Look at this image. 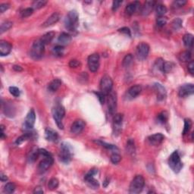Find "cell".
<instances>
[{
  "label": "cell",
  "instance_id": "obj_1",
  "mask_svg": "<svg viewBox=\"0 0 194 194\" xmlns=\"http://www.w3.org/2000/svg\"><path fill=\"white\" fill-rule=\"evenodd\" d=\"M79 16L76 11H71L65 19V27L69 31H74L76 30L77 25H78Z\"/></svg>",
  "mask_w": 194,
  "mask_h": 194
},
{
  "label": "cell",
  "instance_id": "obj_2",
  "mask_svg": "<svg viewBox=\"0 0 194 194\" xmlns=\"http://www.w3.org/2000/svg\"><path fill=\"white\" fill-rule=\"evenodd\" d=\"M45 51V45L40 40L34 41L30 49V56L35 60H39L43 56Z\"/></svg>",
  "mask_w": 194,
  "mask_h": 194
},
{
  "label": "cell",
  "instance_id": "obj_3",
  "mask_svg": "<svg viewBox=\"0 0 194 194\" xmlns=\"http://www.w3.org/2000/svg\"><path fill=\"white\" fill-rule=\"evenodd\" d=\"M145 185V180L142 175H136L130 184L129 192L130 193H139L143 189Z\"/></svg>",
  "mask_w": 194,
  "mask_h": 194
},
{
  "label": "cell",
  "instance_id": "obj_4",
  "mask_svg": "<svg viewBox=\"0 0 194 194\" xmlns=\"http://www.w3.org/2000/svg\"><path fill=\"white\" fill-rule=\"evenodd\" d=\"M169 167L175 173H179L183 168V163L181 162L180 155L178 151L173 152L168 159Z\"/></svg>",
  "mask_w": 194,
  "mask_h": 194
},
{
  "label": "cell",
  "instance_id": "obj_5",
  "mask_svg": "<svg viewBox=\"0 0 194 194\" xmlns=\"http://www.w3.org/2000/svg\"><path fill=\"white\" fill-rule=\"evenodd\" d=\"M65 108L62 105H57L52 108V116H53L54 120H55L58 128L62 130L64 128V125L62 124V119L65 117Z\"/></svg>",
  "mask_w": 194,
  "mask_h": 194
},
{
  "label": "cell",
  "instance_id": "obj_6",
  "mask_svg": "<svg viewBox=\"0 0 194 194\" xmlns=\"http://www.w3.org/2000/svg\"><path fill=\"white\" fill-rule=\"evenodd\" d=\"M72 148L68 143H62L59 153L60 160L68 164L72 159Z\"/></svg>",
  "mask_w": 194,
  "mask_h": 194
},
{
  "label": "cell",
  "instance_id": "obj_7",
  "mask_svg": "<svg viewBox=\"0 0 194 194\" xmlns=\"http://www.w3.org/2000/svg\"><path fill=\"white\" fill-rule=\"evenodd\" d=\"M107 97V102H108V112L111 115H115L117 110V102H118V98H117V93L115 91L111 90Z\"/></svg>",
  "mask_w": 194,
  "mask_h": 194
},
{
  "label": "cell",
  "instance_id": "obj_8",
  "mask_svg": "<svg viewBox=\"0 0 194 194\" xmlns=\"http://www.w3.org/2000/svg\"><path fill=\"white\" fill-rule=\"evenodd\" d=\"M113 87V81L108 75H105L102 77L100 81V92L105 96H107Z\"/></svg>",
  "mask_w": 194,
  "mask_h": 194
},
{
  "label": "cell",
  "instance_id": "obj_9",
  "mask_svg": "<svg viewBox=\"0 0 194 194\" xmlns=\"http://www.w3.org/2000/svg\"><path fill=\"white\" fill-rule=\"evenodd\" d=\"M98 173V170L96 168L91 169L84 177V181H86V184L90 187L91 189L97 190L99 188V181L94 178V176Z\"/></svg>",
  "mask_w": 194,
  "mask_h": 194
},
{
  "label": "cell",
  "instance_id": "obj_10",
  "mask_svg": "<svg viewBox=\"0 0 194 194\" xmlns=\"http://www.w3.org/2000/svg\"><path fill=\"white\" fill-rule=\"evenodd\" d=\"M150 46L146 43L142 42L136 46V57L140 61H143L148 57Z\"/></svg>",
  "mask_w": 194,
  "mask_h": 194
},
{
  "label": "cell",
  "instance_id": "obj_11",
  "mask_svg": "<svg viewBox=\"0 0 194 194\" xmlns=\"http://www.w3.org/2000/svg\"><path fill=\"white\" fill-rule=\"evenodd\" d=\"M53 158H52V155L43 157V159L40 162L38 165V168H37L39 173L43 174L44 172H46L52 166V164H53Z\"/></svg>",
  "mask_w": 194,
  "mask_h": 194
},
{
  "label": "cell",
  "instance_id": "obj_12",
  "mask_svg": "<svg viewBox=\"0 0 194 194\" xmlns=\"http://www.w3.org/2000/svg\"><path fill=\"white\" fill-rule=\"evenodd\" d=\"M99 55L97 53L92 54L88 57L87 63L89 69L92 72H97L99 68Z\"/></svg>",
  "mask_w": 194,
  "mask_h": 194
},
{
  "label": "cell",
  "instance_id": "obj_13",
  "mask_svg": "<svg viewBox=\"0 0 194 194\" xmlns=\"http://www.w3.org/2000/svg\"><path fill=\"white\" fill-rule=\"evenodd\" d=\"M36 120V114L34 109H30L28 114L27 115L25 121H24V129L25 130H31L34 126Z\"/></svg>",
  "mask_w": 194,
  "mask_h": 194
},
{
  "label": "cell",
  "instance_id": "obj_14",
  "mask_svg": "<svg viewBox=\"0 0 194 194\" xmlns=\"http://www.w3.org/2000/svg\"><path fill=\"white\" fill-rule=\"evenodd\" d=\"M194 93V86L192 83L184 84L179 88L178 95L181 98H186L192 95Z\"/></svg>",
  "mask_w": 194,
  "mask_h": 194
},
{
  "label": "cell",
  "instance_id": "obj_15",
  "mask_svg": "<svg viewBox=\"0 0 194 194\" xmlns=\"http://www.w3.org/2000/svg\"><path fill=\"white\" fill-rule=\"evenodd\" d=\"M85 126H86V124L81 119H78V120H76L74 123L71 125V132L74 134H80L83 129H84Z\"/></svg>",
  "mask_w": 194,
  "mask_h": 194
},
{
  "label": "cell",
  "instance_id": "obj_16",
  "mask_svg": "<svg viewBox=\"0 0 194 194\" xmlns=\"http://www.w3.org/2000/svg\"><path fill=\"white\" fill-rule=\"evenodd\" d=\"M123 118L124 115L120 113L115 114L113 117V128H114L115 133H119L122 130Z\"/></svg>",
  "mask_w": 194,
  "mask_h": 194
},
{
  "label": "cell",
  "instance_id": "obj_17",
  "mask_svg": "<svg viewBox=\"0 0 194 194\" xmlns=\"http://www.w3.org/2000/svg\"><path fill=\"white\" fill-rule=\"evenodd\" d=\"M156 2L155 1H146L144 3L141 9V15L143 16H147L153 12V9L156 6Z\"/></svg>",
  "mask_w": 194,
  "mask_h": 194
},
{
  "label": "cell",
  "instance_id": "obj_18",
  "mask_svg": "<svg viewBox=\"0 0 194 194\" xmlns=\"http://www.w3.org/2000/svg\"><path fill=\"white\" fill-rule=\"evenodd\" d=\"M60 18H61L60 14L58 13V12H55V13L52 14L51 16H49V18L46 19V21L43 23L42 27H50V26L52 25H54V24H55L58 21H59Z\"/></svg>",
  "mask_w": 194,
  "mask_h": 194
},
{
  "label": "cell",
  "instance_id": "obj_19",
  "mask_svg": "<svg viewBox=\"0 0 194 194\" xmlns=\"http://www.w3.org/2000/svg\"><path fill=\"white\" fill-rule=\"evenodd\" d=\"M12 49V46L10 43L5 40L0 41V55L1 56H5L11 52Z\"/></svg>",
  "mask_w": 194,
  "mask_h": 194
},
{
  "label": "cell",
  "instance_id": "obj_20",
  "mask_svg": "<svg viewBox=\"0 0 194 194\" xmlns=\"http://www.w3.org/2000/svg\"><path fill=\"white\" fill-rule=\"evenodd\" d=\"M153 88H154L156 94H157V98L159 100H163L164 99H165L166 95H167V92H166L165 88H164L161 83H154Z\"/></svg>",
  "mask_w": 194,
  "mask_h": 194
},
{
  "label": "cell",
  "instance_id": "obj_21",
  "mask_svg": "<svg viewBox=\"0 0 194 194\" xmlns=\"http://www.w3.org/2000/svg\"><path fill=\"white\" fill-rule=\"evenodd\" d=\"M164 135L161 133H155V134L151 135L148 137V141L150 145L153 146H159V144L162 143V142L164 140Z\"/></svg>",
  "mask_w": 194,
  "mask_h": 194
},
{
  "label": "cell",
  "instance_id": "obj_22",
  "mask_svg": "<svg viewBox=\"0 0 194 194\" xmlns=\"http://www.w3.org/2000/svg\"><path fill=\"white\" fill-rule=\"evenodd\" d=\"M45 137L48 141L56 143L58 139V135L56 131L51 128H47L45 130Z\"/></svg>",
  "mask_w": 194,
  "mask_h": 194
},
{
  "label": "cell",
  "instance_id": "obj_23",
  "mask_svg": "<svg viewBox=\"0 0 194 194\" xmlns=\"http://www.w3.org/2000/svg\"><path fill=\"white\" fill-rule=\"evenodd\" d=\"M141 91H142V87L139 85H134V86H132L131 87L129 88V90H128V99H134L136 97L140 94Z\"/></svg>",
  "mask_w": 194,
  "mask_h": 194
},
{
  "label": "cell",
  "instance_id": "obj_24",
  "mask_svg": "<svg viewBox=\"0 0 194 194\" xmlns=\"http://www.w3.org/2000/svg\"><path fill=\"white\" fill-rule=\"evenodd\" d=\"M140 6V2L136 1L133 2H130L125 8V12L128 15H132L138 10V9Z\"/></svg>",
  "mask_w": 194,
  "mask_h": 194
},
{
  "label": "cell",
  "instance_id": "obj_25",
  "mask_svg": "<svg viewBox=\"0 0 194 194\" xmlns=\"http://www.w3.org/2000/svg\"><path fill=\"white\" fill-rule=\"evenodd\" d=\"M62 85V81L59 79H54L48 85V90L50 93H55L59 89Z\"/></svg>",
  "mask_w": 194,
  "mask_h": 194
},
{
  "label": "cell",
  "instance_id": "obj_26",
  "mask_svg": "<svg viewBox=\"0 0 194 194\" xmlns=\"http://www.w3.org/2000/svg\"><path fill=\"white\" fill-rule=\"evenodd\" d=\"M71 36L67 33H62L58 38V42L60 43L61 46L67 45L71 42Z\"/></svg>",
  "mask_w": 194,
  "mask_h": 194
},
{
  "label": "cell",
  "instance_id": "obj_27",
  "mask_svg": "<svg viewBox=\"0 0 194 194\" xmlns=\"http://www.w3.org/2000/svg\"><path fill=\"white\" fill-rule=\"evenodd\" d=\"M55 32L53 31L48 32L46 33V34H45L44 35H43V37L40 39V40L43 42V43L44 45L49 44V43H50L51 42H52V40H53V38L55 37Z\"/></svg>",
  "mask_w": 194,
  "mask_h": 194
},
{
  "label": "cell",
  "instance_id": "obj_28",
  "mask_svg": "<svg viewBox=\"0 0 194 194\" xmlns=\"http://www.w3.org/2000/svg\"><path fill=\"white\" fill-rule=\"evenodd\" d=\"M126 150H127V153H129L130 155H131V156H134L136 149H135L134 140H133V139H129L128 140V142H127Z\"/></svg>",
  "mask_w": 194,
  "mask_h": 194
},
{
  "label": "cell",
  "instance_id": "obj_29",
  "mask_svg": "<svg viewBox=\"0 0 194 194\" xmlns=\"http://www.w3.org/2000/svg\"><path fill=\"white\" fill-rule=\"evenodd\" d=\"M183 41H184V44L187 47H192L193 45V36L190 34H185L183 37Z\"/></svg>",
  "mask_w": 194,
  "mask_h": 194
},
{
  "label": "cell",
  "instance_id": "obj_30",
  "mask_svg": "<svg viewBox=\"0 0 194 194\" xmlns=\"http://www.w3.org/2000/svg\"><path fill=\"white\" fill-rule=\"evenodd\" d=\"M191 52L190 51H184L183 52H181V55H180V60L181 62H188L191 61Z\"/></svg>",
  "mask_w": 194,
  "mask_h": 194
},
{
  "label": "cell",
  "instance_id": "obj_31",
  "mask_svg": "<svg viewBox=\"0 0 194 194\" xmlns=\"http://www.w3.org/2000/svg\"><path fill=\"white\" fill-rule=\"evenodd\" d=\"M33 137V133H31V132H27V133H24V134H23L22 136H19V137L16 140V144H18V145H19V144L22 143H24V141L26 140H28V139H31V138Z\"/></svg>",
  "mask_w": 194,
  "mask_h": 194
},
{
  "label": "cell",
  "instance_id": "obj_32",
  "mask_svg": "<svg viewBox=\"0 0 194 194\" xmlns=\"http://www.w3.org/2000/svg\"><path fill=\"white\" fill-rule=\"evenodd\" d=\"M156 12L159 17H162L163 15L167 13V8L162 4H158L156 5Z\"/></svg>",
  "mask_w": 194,
  "mask_h": 194
},
{
  "label": "cell",
  "instance_id": "obj_33",
  "mask_svg": "<svg viewBox=\"0 0 194 194\" xmlns=\"http://www.w3.org/2000/svg\"><path fill=\"white\" fill-rule=\"evenodd\" d=\"M58 185H59V181L57 178H51L48 183V188L50 190H55V189L58 188Z\"/></svg>",
  "mask_w": 194,
  "mask_h": 194
},
{
  "label": "cell",
  "instance_id": "obj_34",
  "mask_svg": "<svg viewBox=\"0 0 194 194\" xmlns=\"http://www.w3.org/2000/svg\"><path fill=\"white\" fill-rule=\"evenodd\" d=\"M133 57L132 55V54H128L125 56L124 58L123 62H122V65H123L124 68H128L130 65L133 62Z\"/></svg>",
  "mask_w": 194,
  "mask_h": 194
},
{
  "label": "cell",
  "instance_id": "obj_35",
  "mask_svg": "<svg viewBox=\"0 0 194 194\" xmlns=\"http://www.w3.org/2000/svg\"><path fill=\"white\" fill-rule=\"evenodd\" d=\"M12 25H13V23H12V21H4L3 23H2L1 27H0V34H2L4 32L9 30V29L12 27Z\"/></svg>",
  "mask_w": 194,
  "mask_h": 194
},
{
  "label": "cell",
  "instance_id": "obj_36",
  "mask_svg": "<svg viewBox=\"0 0 194 194\" xmlns=\"http://www.w3.org/2000/svg\"><path fill=\"white\" fill-rule=\"evenodd\" d=\"M192 127V121L190 118L184 119V128L183 130V134L186 135L190 132Z\"/></svg>",
  "mask_w": 194,
  "mask_h": 194
},
{
  "label": "cell",
  "instance_id": "obj_37",
  "mask_svg": "<svg viewBox=\"0 0 194 194\" xmlns=\"http://www.w3.org/2000/svg\"><path fill=\"white\" fill-rule=\"evenodd\" d=\"M97 143H99V145H101L102 146L105 147V148H106L107 150H111V151H118V147L116 146L115 145H112V144H108V143H106L105 142H102V141L101 140H98L97 141Z\"/></svg>",
  "mask_w": 194,
  "mask_h": 194
},
{
  "label": "cell",
  "instance_id": "obj_38",
  "mask_svg": "<svg viewBox=\"0 0 194 194\" xmlns=\"http://www.w3.org/2000/svg\"><path fill=\"white\" fill-rule=\"evenodd\" d=\"M16 186L14 183H7L4 187V192L5 193H12L15 192Z\"/></svg>",
  "mask_w": 194,
  "mask_h": 194
},
{
  "label": "cell",
  "instance_id": "obj_39",
  "mask_svg": "<svg viewBox=\"0 0 194 194\" xmlns=\"http://www.w3.org/2000/svg\"><path fill=\"white\" fill-rule=\"evenodd\" d=\"M182 24H183V21L181 19V18H175V19L173 20V21L171 22V27L174 30H178L182 27Z\"/></svg>",
  "mask_w": 194,
  "mask_h": 194
},
{
  "label": "cell",
  "instance_id": "obj_40",
  "mask_svg": "<svg viewBox=\"0 0 194 194\" xmlns=\"http://www.w3.org/2000/svg\"><path fill=\"white\" fill-rule=\"evenodd\" d=\"M46 4H47V1H45V0H37V1H34L33 2L32 8L34 9H40L41 8L44 7Z\"/></svg>",
  "mask_w": 194,
  "mask_h": 194
},
{
  "label": "cell",
  "instance_id": "obj_41",
  "mask_svg": "<svg viewBox=\"0 0 194 194\" xmlns=\"http://www.w3.org/2000/svg\"><path fill=\"white\" fill-rule=\"evenodd\" d=\"M175 67V65L172 62H164V64H163L162 67V72L164 73H169L172 71L173 68Z\"/></svg>",
  "mask_w": 194,
  "mask_h": 194
},
{
  "label": "cell",
  "instance_id": "obj_42",
  "mask_svg": "<svg viewBox=\"0 0 194 194\" xmlns=\"http://www.w3.org/2000/svg\"><path fill=\"white\" fill-rule=\"evenodd\" d=\"M39 156H40V154H39L38 149H35V150H32V151L30 153V155H29L28 156L29 162H35Z\"/></svg>",
  "mask_w": 194,
  "mask_h": 194
},
{
  "label": "cell",
  "instance_id": "obj_43",
  "mask_svg": "<svg viewBox=\"0 0 194 194\" xmlns=\"http://www.w3.org/2000/svg\"><path fill=\"white\" fill-rule=\"evenodd\" d=\"M168 113L166 111H162V112H161L157 116V120L161 124L166 123V122L168 121Z\"/></svg>",
  "mask_w": 194,
  "mask_h": 194
},
{
  "label": "cell",
  "instance_id": "obj_44",
  "mask_svg": "<svg viewBox=\"0 0 194 194\" xmlns=\"http://www.w3.org/2000/svg\"><path fill=\"white\" fill-rule=\"evenodd\" d=\"M65 48L63 46L61 45H58V46H55L53 48V53L55 54L56 56H62L64 54Z\"/></svg>",
  "mask_w": 194,
  "mask_h": 194
},
{
  "label": "cell",
  "instance_id": "obj_45",
  "mask_svg": "<svg viewBox=\"0 0 194 194\" xmlns=\"http://www.w3.org/2000/svg\"><path fill=\"white\" fill-rule=\"evenodd\" d=\"M4 113L6 115V116L9 117H13L15 115V108H12V105H5V108L4 109Z\"/></svg>",
  "mask_w": 194,
  "mask_h": 194
},
{
  "label": "cell",
  "instance_id": "obj_46",
  "mask_svg": "<svg viewBox=\"0 0 194 194\" xmlns=\"http://www.w3.org/2000/svg\"><path fill=\"white\" fill-rule=\"evenodd\" d=\"M110 159H111V162L113 163V164H116L118 163H119L122 160V156L117 153H114L110 157Z\"/></svg>",
  "mask_w": 194,
  "mask_h": 194
},
{
  "label": "cell",
  "instance_id": "obj_47",
  "mask_svg": "<svg viewBox=\"0 0 194 194\" xmlns=\"http://www.w3.org/2000/svg\"><path fill=\"white\" fill-rule=\"evenodd\" d=\"M34 13V9L33 8H27V9H25L24 10H23L22 12H21V18H27V17L30 16V15H32V14Z\"/></svg>",
  "mask_w": 194,
  "mask_h": 194
},
{
  "label": "cell",
  "instance_id": "obj_48",
  "mask_svg": "<svg viewBox=\"0 0 194 194\" xmlns=\"http://www.w3.org/2000/svg\"><path fill=\"white\" fill-rule=\"evenodd\" d=\"M187 2L185 0H178V1H175L172 4L174 9H179V8L183 7L187 4Z\"/></svg>",
  "mask_w": 194,
  "mask_h": 194
},
{
  "label": "cell",
  "instance_id": "obj_49",
  "mask_svg": "<svg viewBox=\"0 0 194 194\" xmlns=\"http://www.w3.org/2000/svg\"><path fill=\"white\" fill-rule=\"evenodd\" d=\"M9 93L15 97H18L21 94L20 90L16 86H10L9 87Z\"/></svg>",
  "mask_w": 194,
  "mask_h": 194
},
{
  "label": "cell",
  "instance_id": "obj_50",
  "mask_svg": "<svg viewBox=\"0 0 194 194\" xmlns=\"http://www.w3.org/2000/svg\"><path fill=\"white\" fill-rule=\"evenodd\" d=\"M166 24H167V18L164 17H159L156 20V24L158 27H163Z\"/></svg>",
  "mask_w": 194,
  "mask_h": 194
},
{
  "label": "cell",
  "instance_id": "obj_51",
  "mask_svg": "<svg viewBox=\"0 0 194 194\" xmlns=\"http://www.w3.org/2000/svg\"><path fill=\"white\" fill-rule=\"evenodd\" d=\"M118 31L122 33V34H125V35L128 36V37H131V32H130V30L128 27H122V28L118 29Z\"/></svg>",
  "mask_w": 194,
  "mask_h": 194
},
{
  "label": "cell",
  "instance_id": "obj_52",
  "mask_svg": "<svg viewBox=\"0 0 194 194\" xmlns=\"http://www.w3.org/2000/svg\"><path fill=\"white\" fill-rule=\"evenodd\" d=\"M95 94L97 96L98 99H99V102H101V104H104V103H105V97H106V96H105L103 93H101V92L95 93Z\"/></svg>",
  "mask_w": 194,
  "mask_h": 194
},
{
  "label": "cell",
  "instance_id": "obj_53",
  "mask_svg": "<svg viewBox=\"0 0 194 194\" xmlns=\"http://www.w3.org/2000/svg\"><path fill=\"white\" fill-rule=\"evenodd\" d=\"M80 65V62L79 61H77V60L76 59H72L69 62V67L70 68H77V67L79 66V65Z\"/></svg>",
  "mask_w": 194,
  "mask_h": 194
},
{
  "label": "cell",
  "instance_id": "obj_54",
  "mask_svg": "<svg viewBox=\"0 0 194 194\" xmlns=\"http://www.w3.org/2000/svg\"><path fill=\"white\" fill-rule=\"evenodd\" d=\"M9 7H10V5L9 3H2V4L0 5V12L4 13L6 10L9 9Z\"/></svg>",
  "mask_w": 194,
  "mask_h": 194
},
{
  "label": "cell",
  "instance_id": "obj_55",
  "mask_svg": "<svg viewBox=\"0 0 194 194\" xmlns=\"http://www.w3.org/2000/svg\"><path fill=\"white\" fill-rule=\"evenodd\" d=\"M122 4V1H113L112 3V10L116 11L119 7H120L121 5Z\"/></svg>",
  "mask_w": 194,
  "mask_h": 194
},
{
  "label": "cell",
  "instance_id": "obj_56",
  "mask_svg": "<svg viewBox=\"0 0 194 194\" xmlns=\"http://www.w3.org/2000/svg\"><path fill=\"white\" fill-rule=\"evenodd\" d=\"M188 71L190 72V74L191 75H193V72H194V62L193 61H190L189 62V64H188Z\"/></svg>",
  "mask_w": 194,
  "mask_h": 194
},
{
  "label": "cell",
  "instance_id": "obj_57",
  "mask_svg": "<svg viewBox=\"0 0 194 194\" xmlns=\"http://www.w3.org/2000/svg\"><path fill=\"white\" fill-rule=\"evenodd\" d=\"M164 62L163 61L162 58H159V59L156 60V67H157V68L162 71V67H163V64H164Z\"/></svg>",
  "mask_w": 194,
  "mask_h": 194
},
{
  "label": "cell",
  "instance_id": "obj_58",
  "mask_svg": "<svg viewBox=\"0 0 194 194\" xmlns=\"http://www.w3.org/2000/svg\"><path fill=\"white\" fill-rule=\"evenodd\" d=\"M34 193H43V190L41 187H37L34 190Z\"/></svg>",
  "mask_w": 194,
  "mask_h": 194
},
{
  "label": "cell",
  "instance_id": "obj_59",
  "mask_svg": "<svg viewBox=\"0 0 194 194\" xmlns=\"http://www.w3.org/2000/svg\"><path fill=\"white\" fill-rule=\"evenodd\" d=\"M0 179H1L2 182H6L8 181V177L5 175H4L2 172H1V174H0Z\"/></svg>",
  "mask_w": 194,
  "mask_h": 194
},
{
  "label": "cell",
  "instance_id": "obj_60",
  "mask_svg": "<svg viewBox=\"0 0 194 194\" xmlns=\"http://www.w3.org/2000/svg\"><path fill=\"white\" fill-rule=\"evenodd\" d=\"M13 69L15 70V71H18V72H19V71H23V68H21V67L20 66V65H14Z\"/></svg>",
  "mask_w": 194,
  "mask_h": 194
},
{
  "label": "cell",
  "instance_id": "obj_61",
  "mask_svg": "<svg viewBox=\"0 0 194 194\" xmlns=\"http://www.w3.org/2000/svg\"><path fill=\"white\" fill-rule=\"evenodd\" d=\"M108 184H109V180L106 179L105 181L103 182V187H106L108 186Z\"/></svg>",
  "mask_w": 194,
  "mask_h": 194
}]
</instances>
